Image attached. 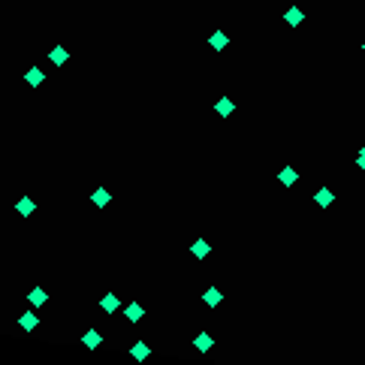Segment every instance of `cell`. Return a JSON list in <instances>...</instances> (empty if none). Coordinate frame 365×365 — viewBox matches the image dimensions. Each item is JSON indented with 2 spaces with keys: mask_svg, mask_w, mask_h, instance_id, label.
Returning <instances> with one entry per match:
<instances>
[{
  "mask_svg": "<svg viewBox=\"0 0 365 365\" xmlns=\"http://www.w3.org/2000/svg\"><path fill=\"white\" fill-rule=\"evenodd\" d=\"M314 199H317V205H323V208H326V205H332L335 193H332L329 187H323V190H317V193H314Z\"/></svg>",
  "mask_w": 365,
  "mask_h": 365,
  "instance_id": "obj_5",
  "label": "cell"
},
{
  "mask_svg": "<svg viewBox=\"0 0 365 365\" xmlns=\"http://www.w3.org/2000/svg\"><path fill=\"white\" fill-rule=\"evenodd\" d=\"M205 253H208V242H202V239H199V242L193 244V257H199V260H202Z\"/></svg>",
  "mask_w": 365,
  "mask_h": 365,
  "instance_id": "obj_16",
  "label": "cell"
},
{
  "mask_svg": "<svg viewBox=\"0 0 365 365\" xmlns=\"http://www.w3.org/2000/svg\"><path fill=\"white\" fill-rule=\"evenodd\" d=\"M278 178H281V184H284V187H293V184H296V169H293V166H284Z\"/></svg>",
  "mask_w": 365,
  "mask_h": 365,
  "instance_id": "obj_2",
  "label": "cell"
},
{
  "mask_svg": "<svg viewBox=\"0 0 365 365\" xmlns=\"http://www.w3.org/2000/svg\"><path fill=\"white\" fill-rule=\"evenodd\" d=\"M21 329L24 332H33L36 329V317L33 314H21Z\"/></svg>",
  "mask_w": 365,
  "mask_h": 365,
  "instance_id": "obj_14",
  "label": "cell"
},
{
  "mask_svg": "<svg viewBox=\"0 0 365 365\" xmlns=\"http://www.w3.org/2000/svg\"><path fill=\"white\" fill-rule=\"evenodd\" d=\"M359 154H365V148H362V151H359Z\"/></svg>",
  "mask_w": 365,
  "mask_h": 365,
  "instance_id": "obj_21",
  "label": "cell"
},
{
  "mask_svg": "<svg viewBox=\"0 0 365 365\" xmlns=\"http://www.w3.org/2000/svg\"><path fill=\"white\" fill-rule=\"evenodd\" d=\"M230 112H233V100H227V97H224L221 103H217V115H224V118H227Z\"/></svg>",
  "mask_w": 365,
  "mask_h": 365,
  "instance_id": "obj_15",
  "label": "cell"
},
{
  "mask_svg": "<svg viewBox=\"0 0 365 365\" xmlns=\"http://www.w3.org/2000/svg\"><path fill=\"white\" fill-rule=\"evenodd\" d=\"M362 52H365V43H362Z\"/></svg>",
  "mask_w": 365,
  "mask_h": 365,
  "instance_id": "obj_20",
  "label": "cell"
},
{
  "mask_svg": "<svg viewBox=\"0 0 365 365\" xmlns=\"http://www.w3.org/2000/svg\"><path fill=\"white\" fill-rule=\"evenodd\" d=\"M24 79H27L33 88H36V85H43V69H36V66H33V69H27V76H24Z\"/></svg>",
  "mask_w": 365,
  "mask_h": 365,
  "instance_id": "obj_11",
  "label": "cell"
},
{
  "mask_svg": "<svg viewBox=\"0 0 365 365\" xmlns=\"http://www.w3.org/2000/svg\"><path fill=\"white\" fill-rule=\"evenodd\" d=\"M66 58H69V55H66V49H63V46H58V49L52 52V63H58V66H61V63H66Z\"/></svg>",
  "mask_w": 365,
  "mask_h": 365,
  "instance_id": "obj_12",
  "label": "cell"
},
{
  "mask_svg": "<svg viewBox=\"0 0 365 365\" xmlns=\"http://www.w3.org/2000/svg\"><path fill=\"white\" fill-rule=\"evenodd\" d=\"M208 43H211V49H217V52H221V49L227 46V33H221V30H217V33H211V40H208Z\"/></svg>",
  "mask_w": 365,
  "mask_h": 365,
  "instance_id": "obj_8",
  "label": "cell"
},
{
  "mask_svg": "<svg viewBox=\"0 0 365 365\" xmlns=\"http://www.w3.org/2000/svg\"><path fill=\"white\" fill-rule=\"evenodd\" d=\"M133 356H139V359H145V356H148V347H145V344L139 341V344L133 347Z\"/></svg>",
  "mask_w": 365,
  "mask_h": 365,
  "instance_id": "obj_18",
  "label": "cell"
},
{
  "mask_svg": "<svg viewBox=\"0 0 365 365\" xmlns=\"http://www.w3.org/2000/svg\"><path fill=\"white\" fill-rule=\"evenodd\" d=\"M142 317H145V308H142V305H130V308H127V320H130V323H136V320H142Z\"/></svg>",
  "mask_w": 365,
  "mask_h": 365,
  "instance_id": "obj_9",
  "label": "cell"
},
{
  "mask_svg": "<svg viewBox=\"0 0 365 365\" xmlns=\"http://www.w3.org/2000/svg\"><path fill=\"white\" fill-rule=\"evenodd\" d=\"M100 305H103V311H106V314H115V311L121 308V302H118V296H115V293H106Z\"/></svg>",
  "mask_w": 365,
  "mask_h": 365,
  "instance_id": "obj_1",
  "label": "cell"
},
{
  "mask_svg": "<svg viewBox=\"0 0 365 365\" xmlns=\"http://www.w3.org/2000/svg\"><path fill=\"white\" fill-rule=\"evenodd\" d=\"M82 344H85V347H100V344H103V338H100V335H97V332L91 329V332H85V338H82Z\"/></svg>",
  "mask_w": 365,
  "mask_h": 365,
  "instance_id": "obj_10",
  "label": "cell"
},
{
  "mask_svg": "<svg viewBox=\"0 0 365 365\" xmlns=\"http://www.w3.org/2000/svg\"><path fill=\"white\" fill-rule=\"evenodd\" d=\"M196 347H199L202 353H208V350H211V335H208V332H202V335H196Z\"/></svg>",
  "mask_w": 365,
  "mask_h": 365,
  "instance_id": "obj_13",
  "label": "cell"
},
{
  "mask_svg": "<svg viewBox=\"0 0 365 365\" xmlns=\"http://www.w3.org/2000/svg\"><path fill=\"white\" fill-rule=\"evenodd\" d=\"M202 299H205V305H211V308H214V305H221V299H224V293H221V290H217V287H208Z\"/></svg>",
  "mask_w": 365,
  "mask_h": 365,
  "instance_id": "obj_3",
  "label": "cell"
},
{
  "mask_svg": "<svg viewBox=\"0 0 365 365\" xmlns=\"http://www.w3.org/2000/svg\"><path fill=\"white\" fill-rule=\"evenodd\" d=\"M356 166H359V169L365 172V154H359V157H356Z\"/></svg>",
  "mask_w": 365,
  "mask_h": 365,
  "instance_id": "obj_19",
  "label": "cell"
},
{
  "mask_svg": "<svg viewBox=\"0 0 365 365\" xmlns=\"http://www.w3.org/2000/svg\"><path fill=\"white\" fill-rule=\"evenodd\" d=\"M94 202H97V205H106V202H109V193H106V190L100 187V190L94 193Z\"/></svg>",
  "mask_w": 365,
  "mask_h": 365,
  "instance_id": "obj_17",
  "label": "cell"
},
{
  "mask_svg": "<svg viewBox=\"0 0 365 365\" xmlns=\"http://www.w3.org/2000/svg\"><path fill=\"white\" fill-rule=\"evenodd\" d=\"M27 299H30V305H36V308H40L43 302H49V293H46V290H33V293H30Z\"/></svg>",
  "mask_w": 365,
  "mask_h": 365,
  "instance_id": "obj_7",
  "label": "cell"
},
{
  "mask_svg": "<svg viewBox=\"0 0 365 365\" xmlns=\"http://www.w3.org/2000/svg\"><path fill=\"white\" fill-rule=\"evenodd\" d=\"M15 211H18V214H33V199H30V196H21L18 205H15Z\"/></svg>",
  "mask_w": 365,
  "mask_h": 365,
  "instance_id": "obj_6",
  "label": "cell"
},
{
  "mask_svg": "<svg viewBox=\"0 0 365 365\" xmlns=\"http://www.w3.org/2000/svg\"><path fill=\"white\" fill-rule=\"evenodd\" d=\"M302 18H305V12H299L296 6H293V9H287V12H284V21H287L290 27H296V24H302Z\"/></svg>",
  "mask_w": 365,
  "mask_h": 365,
  "instance_id": "obj_4",
  "label": "cell"
}]
</instances>
